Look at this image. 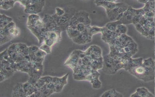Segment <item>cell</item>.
<instances>
[{"instance_id":"6da1fadb","label":"cell","mask_w":155,"mask_h":97,"mask_svg":"<svg viewBox=\"0 0 155 97\" xmlns=\"http://www.w3.org/2000/svg\"><path fill=\"white\" fill-rule=\"evenodd\" d=\"M154 66H151L144 64H140L130 68L129 72L138 79L145 82H149L154 79Z\"/></svg>"},{"instance_id":"7a4b0ae2","label":"cell","mask_w":155,"mask_h":97,"mask_svg":"<svg viewBox=\"0 0 155 97\" xmlns=\"http://www.w3.org/2000/svg\"><path fill=\"white\" fill-rule=\"evenodd\" d=\"M154 97V95L147 89L144 87L137 88L136 92L130 95V97Z\"/></svg>"},{"instance_id":"3957f363","label":"cell","mask_w":155,"mask_h":97,"mask_svg":"<svg viewBox=\"0 0 155 97\" xmlns=\"http://www.w3.org/2000/svg\"><path fill=\"white\" fill-rule=\"evenodd\" d=\"M122 94L117 92L114 89H112L106 91L101 97H123Z\"/></svg>"},{"instance_id":"277c9868","label":"cell","mask_w":155,"mask_h":97,"mask_svg":"<svg viewBox=\"0 0 155 97\" xmlns=\"http://www.w3.org/2000/svg\"><path fill=\"white\" fill-rule=\"evenodd\" d=\"M63 15L62 16H61L58 19V22L60 24H64L66 22H67L69 20V18L68 15Z\"/></svg>"}]
</instances>
